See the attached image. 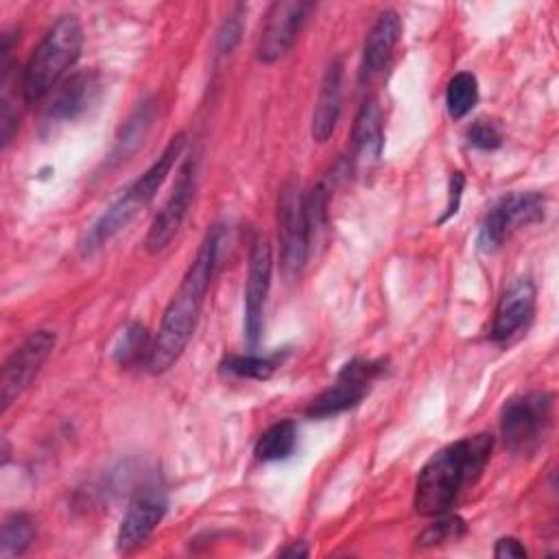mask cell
Masks as SVG:
<instances>
[{
	"label": "cell",
	"instance_id": "cell-4",
	"mask_svg": "<svg viewBox=\"0 0 559 559\" xmlns=\"http://www.w3.org/2000/svg\"><path fill=\"white\" fill-rule=\"evenodd\" d=\"M552 426V395L533 391L509 400L500 413V435L511 452L528 454L542 445Z\"/></svg>",
	"mask_w": 559,
	"mask_h": 559
},
{
	"label": "cell",
	"instance_id": "cell-3",
	"mask_svg": "<svg viewBox=\"0 0 559 559\" xmlns=\"http://www.w3.org/2000/svg\"><path fill=\"white\" fill-rule=\"evenodd\" d=\"M83 48V26L74 13L61 15L46 31L37 48L33 50L24 76L22 94L28 105L50 96L55 87L66 79V72L74 66Z\"/></svg>",
	"mask_w": 559,
	"mask_h": 559
},
{
	"label": "cell",
	"instance_id": "cell-28",
	"mask_svg": "<svg viewBox=\"0 0 559 559\" xmlns=\"http://www.w3.org/2000/svg\"><path fill=\"white\" fill-rule=\"evenodd\" d=\"M240 9L242 7H236V11L223 22L221 31H218V52L221 55H229L238 39H240V33H242V22H240Z\"/></svg>",
	"mask_w": 559,
	"mask_h": 559
},
{
	"label": "cell",
	"instance_id": "cell-9",
	"mask_svg": "<svg viewBox=\"0 0 559 559\" xmlns=\"http://www.w3.org/2000/svg\"><path fill=\"white\" fill-rule=\"evenodd\" d=\"M194 190H197V159L190 155L179 168L170 197L166 199L162 210L155 214L146 231V238H144L146 253H159L170 245V240L177 236V231L186 221Z\"/></svg>",
	"mask_w": 559,
	"mask_h": 559
},
{
	"label": "cell",
	"instance_id": "cell-10",
	"mask_svg": "<svg viewBox=\"0 0 559 559\" xmlns=\"http://www.w3.org/2000/svg\"><path fill=\"white\" fill-rule=\"evenodd\" d=\"M314 9L312 2L304 0H280L273 2L258 41V61L260 63H275L282 59L295 44L308 13Z\"/></svg>",
	"mask_w": 559,
	"mask_h": 559
},
{
	"label": "cell",
	"instance_id": "cell-8",
	"mask_svg": "<svg viewBox=\"0 0 559 559\" xmlns=\"http://www.w3.org/2000/svg\"><path fill=\"white\" fill-rule=\"evenodd\" d=\"M55 347V332L35 330L31 332L4 360L0 376V406L2 413L31 386L41 365Z\"/></svg>",
	"mask_w": 559,
	"mask_h": 559
},
{
	"label": "cell",
	"instance_id": "cell-14",
	"mask_svg": "<svg viewBox=\"0 0 559 559\" xmlns=\"http://www.w3.org/2000/svg\"><path fill=\"white\" fill-rule=\"evenodd\" d=\"M166 502L159 496L144 493L138 496L124 511L118 535H116V548L120 552H131L138 546H142L151 533L157 528V524L164 520Z\"/></svg>",
	"mask_w": 559,
	"mask_h": 559
},
{
	"label": "cell",
	"instance_id": "cell-17",
	"mask_svg": "<svg viewBox=\"0 0 559 559\" xmlns=\"http://www.w3.org/2000/svg\"><path fill=\"white\" fill-rule=\"evenodd\" d=\"M400 33L402 20L393 9H386L376 17L362 46V76H373L386 66Z\"/></svg>",
	"mask_w": 559,
	"mask_h": 559
},
{
	"label": "cell",
	"instance_id": "cell-24",
	"mask_svg": "<svg viewBox=\"0 0 559 559\" xmlns=\"http://www.w3.org/2000/svg\"><path fill=\"white\" fill-rule=\"evenodd\" d=\"M478 103V81L472 72H459L448 81L445 107L450 118H465Z\"/></svg>",
	"mask_w": 559,
	"mask_h": 559
},
{
	"label": "cell",
	"instance_id": "cell-1",
	"mask_svg": "<svg viewBox=\"0 0 559 559\" xmlns=\"http://www.w3.org/2000/svg\"><path fill=\"white\" fill-rule=\"evenodd\" d=\"M218 238H221L218 227H212L205 234L179 288L170 297L164 310L162 323L157 328V334L151 341V352L146 358V369L151 373L168 371L179 360L188 341L192 338L205 293L210 288V282L216 269Z\"/></svg>",
	"mask_w": 559,
	"mask_h": 559
},
{
	"label": "cell",
	"instance_id": "cell-26",
	"mask_svg": "<svg viewBox=\"0 0 559 559\" xmlns=\"http://www.w3.org/2000/svg\"><path fill=\"white\" fill-rule=\"evenodd\" d=\"M437 520L430 522L421 535L417 537V544L419 546H437V544H443V542H452V539H459L465 535L467 531V524L463 518L459 515H435Z\"/></svg>",
	"mask_w": 559,
	"mask_h": 559
},
{
	"label": "cell",
	"instance_id": "cell-20",
	"mask_svg": "<svg viewBox=\"0 0 559 559\" xmlns=\"http://www.w3.org/2000/svg\"><path fill=\"white\" fill-rule=\"evenodd\" d=\"M297 448V426L293 419H282L271 424L255 441L253 454L262 463L284 461Z\"/></svg>",
	"mask_w": 559,
	"mask_h": 559
},
{
	"label": "cell",
	"instance_id": "cell-12",
	"mask_svg": "<svg viewBox=\"0 0 559 559\" xmlns=\"http://www.w3.org/2000/svg\"><path fill=\"white\" fill-rule=\"evenodd\" d=\"M535 314V284L531 277H518L500 297L491 323V338L509 343L531 323Z\"/></svg>",
	"mask_w": 559,
	"mask_h": 559
},
{
	"label": "cell",
	"instance_id": "cell-11",
	"mask_svg": "<svg viewBox=\"0 0 559 559\" xmlns=\"http://www.w3.org/2000/svg\"><path fill=\"white\" fill-rule=\"evenodd\" d=\"M273 277V251L264 236L255 238L249 251V271L245 286V336L255 345L264 325V306Z\"/></svg>",
	"mask_w": 559,
	"mask_h": 559
},
{
	"label": "cell",
	"instance_id": "cell-21",
	"mask_svg": "<svg viewBox=\"0 0 559 559\" xmlns=\"http://www.w3.org/2000/svg\"><path fill=\"white\" fill-rule=\"evenodd\" d=\"M35 537V526L33 520L22 513V511H13L2 520V535H0V555L4 559L11 557H20L24 555Z\"/></svg>",
	"mask_w": 559,
	"mask_h": 559
},
{
	"label": "cell",
	"instance_id": "cell-18",
	"mask_svg": "<svg viewBox=\"0 0 559 559\" xmlns=\"http://www.w3.org/2000/svg\"><path fill=\"white\" fill-rule=\"evenodd\" d=\"M142 210V205L138 203V199L129 192V188L109 203V207L98 216V221L92 225V229L87 231L81 249L85 255H90L92 251L100 249L103 245H107L118 231H122L131 218Z\"/></svg>",
	"mask_w": 559,
	"mask_h": 559
},
{
	"label": "cell",
	"instance_id": "cell-15",
	"mask_svg": "<svg viewBox=\"0 0 559 559\" xmlns=\"http://www.w3.org/2000/svg\"><path fill=\"white\" fill-rule=\"evenodd\" d=\"M341 103H343V66L338 59H334L323 72L321 87L314 100L312 127H310L314 142L323 144L330 140L341 116Z\"/></svg>",
	"mask_w": 559,
	"mask_h": 559
},
{
	"label": "cell",
	"instance_id": "cell-25",
	"mask_svg": "<svg viewBox=\"0 0 559 559\" xmlns=\"http://www.w3.org/2000/svg\"><path fill=\"white\" fill-rule=\"evenodd\" d=\"M151 120H153V105L146 100L124 122L122 133H120L118 142H116V151H114L116 159H124L131 151H135L142 144V138L146 135V131L151 127Z\"/></svg>",
	"mask_w": 559,
	"mask_h": 559
},
{
	"label": "cell",
	"instance_id": "cell-5",
	"mask_svg": "<svg viewBox=\"0 0 559 559\" xmlns=\"http://www.w3.org/2000/svg\"><path fill=\"white\" fill-rule=\"evenodd\" d=\"M277 236H280V258L282 269L288 280L301 275L312 236L306 212V194L297 181H288L277 199Z\"/></svg>",
	"mask_w": 559,
	"mask_h": 559
},
{
	"label": "cell",
	"instance_id": "cell-7",
	"mask_svg": "<svg viewBox=\"0 0 559 559\" xmlns=\"http://www.w3.org/2000/svg\"><path fill=\"white\" fill-rule=\"evenodd\" d=\"M382 360H352L347 362L334 384L321 391L306 408V415L312 419H328L338 413H345L360 404L369 393L373 380L382 373Z\"/></svg>",
	"mask_w": 559,
	"mask_h": 559
},
{
	"label": "cell",
	"instance_id": "cell-2",
	"mask_svg": "<svg viewBox=\"0 0 559 559\" xmlns=\"http://www.w3.org/2000/svg\"><path fill=\"white\" fill-rule=\"evenodd\" d=\"M493 437L472 435L437 450L419 469L413 507L424 518L448 513L459 496L474 487L491 459Z\"/></svg>",
	"mask_w": 559,
	"mask_h": 559
},
{
	"label": "cell",
	"instance_id": "cell-31",
	"mask_svg": "<svg viewBox=\"0 0 559 559\" xmlns=\"http://www.w3.org/2000/svg\"><path fill=\"white\" fill-rule=\"evenodd\" d=\"M308 546H306V542H293L290 546H286L284 550H280V555L282 557H308Z\"/></svg>",
	"mask_w": 559,
	"mask_h": 559
},
{
	"label": "cell",
	"instance_id": "cell-6",
	"mask_svg": "<svg viewBox=\"0 0 559 559\" xmlns=\"http://www.w3.org/2000/svg\"><path fill=\"white\" fill-rule=\"evenodd\" d=\"M546 199L539 192H511L500 197L485 214L478 229V249L483 253L498 251L504 240L520 227L544 218Z\"/></svg>",
	"mask_w": 559,
	"mask_h": 559
},
{
	"label": "cell",
	"instance_id": "cell-23",
	"mask_svg": "<svg viewBox=\"0 0 559 559\" xmlns=\"http://www.w3.org/2000/svg\"><path fill=\"white\" fill-rule=\"evenodd\" d=\"M151 352V341H148V332L142 323H129L124 330H120L111 356L120 367H131L135 362H140V358L144 356V365Z\"/></svg>",
	"mask_w": 559,
	"mask_h": 559
},
{
	"label": "cell",
	"instance_id": "cell-19",
	"mask_svg": "<svg viewBox=\"0 0 559 559\" xmlns=\"http://www.w3.org/2000/svg\"><path fill=\"white\" fill-rule=\"evenodd\" d=\"M183 146H186V133H177L175 138H170V142L166 144L162 155L129 186V192L138 199V203L142 207L153 201V197L157 194V190L162 188L166 177L170 175L175 162L179 159Z\"/></svg>",
	"mask_w": 559,
	"mask_h": 559
},
{
	"label": "cell",
	"instance_id": "cell-22",
	"mask_svg": "<svg viewBox=\"0 0 559 559\" xmlns=\"http://www.w3.org/2000/svg\"><path fill=\"white\" fill-rule=\"evenodd\" d=\"M282 365V354H234L223 360V371L231 373L236 378H247V380H269L275 369Z\"/></svg>",
	"mask_w": 559,
	"mask_h": 559
},
{
	"label": "cell",
	"instance_id": "cell-29",
	"mask_svg": "<svg viewBox=\"0 0 559 559\" xmlns=\"http://www.w3.org/2000/svg\"><path fill=\"white\" fill-rule=\"evenodd\" d=\"M528 552L524 548V544L518 537H500L493 546V557L496 559H524Z\"/></svg>",
	"mask_w": 559,
	"mask_h": 559
},
{
	"label": "cell",
	"instance_id": "cell-30",
	"mask_svg": "<svg viewBox=\"0 0 559 559\" xmlns=\"http://www.w3.org/2000/svg\"><path fill=\"white\" fill-rule=\"evenodd\" d=\"M463 186H465V177H463V173H452V177H450V192H448V207H445V212H443V216H441V221H439V223L448 221L450 216H454V214L459 212V203H461Z\"/></svg>",
	"mask_w": 559,
	"mask_h": 559
},
{
	"label": "cell",
	"instance_id": "cell-13",
	"mask_svg": "<svg viewBox=\"0 0 559 559\" xmlns=\"http://www.w3.org/2000/svg\"><path fill=\"white\" fill-rule=\"evenodd\" d=\"M98 76L94 72H74L66 76L52 92L50 103L46 107V122L48 124H59L79 118L85 114L92 103L98 98Z\"/></svg>",
	"mask_w": 559,
	"mask_h": 559
},
{
	"label": "cell",
	"instance_id": "cell-27",
	"mask_svg": "<svg viewBox=\"0 0 559 559\" xmlns=\"http://www.w3.org/2000/svg\"><path fill=\"white\" fill-rule=\"evenodd\" d=\"M469 146L474 148H480V151H493L502 144V135H500V129L491 122V120H476L467 127V133H465Z\"/></svg>",
	"mask_w": 559,
	"mask_h": 559
},
{
	"label": "cell",
	"instance_id": "cell-16",
	"mask_svg": "<svg viewBox=\"0 0 559 559\" xmlns=\"http://www.w3.org/2000/svg\"><path fill=\"white\" fill-rule=\"evenodd\" d=\"M352 146H354V164L369 166L380 159L384 146L382 133V109L376 98H369L360 105L354 127H352Z\"/></svg>",
	"mask_w": 559,
	"mask_h": 559
}]
</instances>
